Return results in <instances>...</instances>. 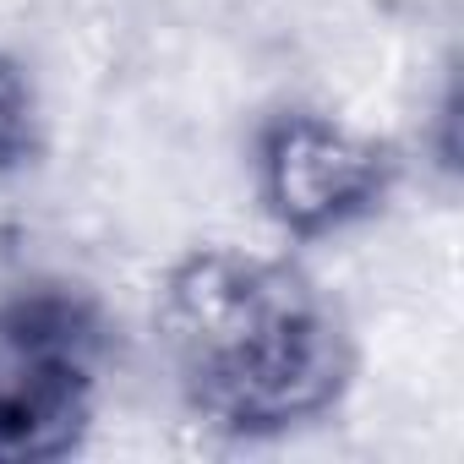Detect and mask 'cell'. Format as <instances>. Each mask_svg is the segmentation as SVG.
<instances>
[{
  "mask_svg": "<svg viewBox=\"0 0 464 464\" xmlns=\"http://www.w3.org/2000/svg\"><path fill=\"white\" fill-rule=\"evenodd\" d=\"M159 328L202 399L241 426L306 420L344 382V344L306 290L236 252L191 257L164 290Z\"/></svg>",
  "mask_w": 464,
  "mask_h": 464,
  "instance_id": "6da1fadb",
  "label": "cell"
},
{
  "mask_svg": "<svg viewBox=\"0 0 464 464\" xmlns=\"http://www.w3.org/2000/svg\"><path fill=\"white\" fill-rule=\"evenodd\" d=\"M82 404V355L66 312L0 306V453L34 459L72 442Z\"/></svg>",
  "mask_w": 464,
  "mask_h": 464,
  "instance_id": "7a4b0ae2",
  "label": "cell"
},
{
  "mask_svg": "<svg viewBox=\"0 0 464 464\" xmlns=\"http://www.w3.org/2000/svg\"><path fill=\"white\" fill-rule=\"evenodd\" d=\"M257 180L268 208L306 236L350 224L382 186V159L377 148L323 115H290L268 131Z\"/></svg>",
  "mask_w": 464,
  "mask_h": 464,
  "instance_id": "3957f363",
  "label": "cell"
},
{
  "mask_svg": "<svg viewBox=\"0 0 464 464\" xmlns=\"http://www.w3.org/2000/svg\"><path fill=\"white\" fill-rule=\"evenodd\" d=\"M28 137H34V93L6 61H0V159H12Z\"/></svg>",
  "mask_w": 464,
  "mask_h": 464,
  "instance_id": "277c9868",
  "label": "cell"
}]
</instances>
